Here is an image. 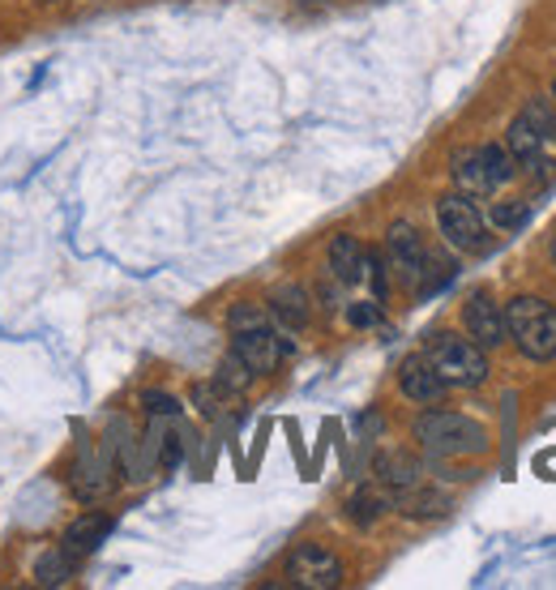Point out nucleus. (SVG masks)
I'll use <instances>...</instances> for the list:
<instances>
[{
	"instance_id": "nucleus-2",
	"label": "nucleus",
	"mask_w": 556,
	"mask_h": 590,
	"mask_svg": "<svg viewBox=\"0 0 556 590\" xmlns=\"http://www.w3.org/2000/svg\"><path fill=\"white\" fill-rule=\"evenodd\" d=\"M505 330L514 338V347L526 359L544 364L556 359V309L544 304L540 296H518L505 304Z\"/></svg>"
},
{
	"instance_id": "nucleus-22",
	"label": "nucleus",
	"mask_w": 556,
	"mask_h": 590,
	"mask_svg": "<svg viewBox=\"0 0 556 590\" xmlns=\"http://www.w3.org/2000/svg\"><path fill=\"white\" fill-rule=\"evenodd\" d=\"M253 377H257V372H253V368H248V364H244L236 352H227V355H223V364H219V377H214V381H219L223 390L244 393L248 386H253Z\"/></svg>"
},
{
	"instance_id": "nucleus-14",
	"label": "nucleus",
	"mask_w": 556,
	"mask_h": 590,
	"mask_svg": "<svg viewBox=\"0 0 556 590\" xmlns=\"http://www.w3.org/2000/svg\"><path fill=\"white\" fill-rule=\"evenodd\" d=\"M372 475H377V483H381L390 497H398V492H411L415 483H424V467H420L411 454H398V449H390V454H377Z\"/></svg>"
},
{
	"instance_id": "nucleus-27",
	"label": "nucleus",
	"mask_w": 556,
	"mask_h": 590,
	"mask_svg": "<svg viewBox=\"0 0 556 590\" xmlns=\"http://www.w3.org/2000/svg\"><path fill=\"white\" fill-rule=\"evenodd\" d=\"M449 278H454V261H437V257H429V261H424V275H420V291H424V296H433V291H441Z\"/></svg>"
},
{
	"instance_id": "nucleus-12",
	"label": "nucleus",
	"mask_w": 556,
	"mask_h": 590,
	"mask_svg": "<svg viewBox=\"0 0 556 590\" xmlns=\"http://www.w3.org/2000/svg\"><path fill=\"white\" fill-rule=\"evenodd\" d=\"M112 513H81V517H74L69 526H65V535H60V548L69 552V556H90V552H99L103 544H108V535H112Z\"/></svg>"
},
{
	"instance_id": "nucleus-13",
	"label": "nucleus",
	"mask_w": 556,
	"mask_h": 590,
	"mask_svg": "<svg viewBox=\"0 0 556 590\" xmlns=\"http://www.w3.org/2000/svg\"><path fill=\"white\" fill-rule=\"evenodd\" d=\"M266 304H270V316H275L282 330H291V334H300V330L309 325V316H313L309 291H304L300 282H278Z\"/></svg>"
},
{
	"instance_id": "nucleus-20",
	"label": "nucleus",
	"mask_w": 556,
	"mask_h": 590,
	"mask_svg": "<svg viewBox=\"0 0 556 590\" xmlns=\"http://www.w3.org/2000/svg\"><path fill=\"white\" fill-rule=\"evenodd\" d=\"M232 398H236V393L223 390L219 381H198V386H193V407H198L205 420H223V415L232 411Z\"/></svg>"
},
{
	"instance_id": "nucleus-30",
	"label": "nucleus",
	"mask_w": 556,
	"mask_h": 590,
	"mask_svg": "<svg viewBox=\"0 0 556 590\" xmlns=\"http://www.w3.org/2000/svg\"><path fill=\"white\" fill-rule=\"evenodd\" d=\"M553 266H556V240H553Z\"/></svg>"
},
{
	"instance_id": "nucleus-21",
	"label": "nucleus",
	"mask_w": 556,
	"mask_h": 590,
	"mask_svg": "<svg viewBox=\"0 0 556 590\" xmlns=\"http://www.w3.org/2000/svg\"><path fill=\"white\" fill-rule=\"evenodd\" d=\"M386 510H390V501H386L377 488H359V492L347 497V517H352L356 526H372Z\"/></svg>"
},
{
	"instance_id": "nucleus-11",
	"label": "nucleus",
	"mask_w": 556,
	"mask_h": 590,
	"mask_svg": "<svg viewBox=\"0 0 556 590\" xmlns=\"http://www.w3.org/2000/svg\"><path fill=\"white\" fill-rule=\"evenodd\" d=\"M463 325H467V338L479 343L483 352H492V347H501L505 343V313L488 300V296H471L467 304H463Z\"/></svg>"
},
{
	"instance_id": "nucleus-26",
	"label": "nucleus",
	"mask_w": 556,
	"mask_h": 590,
	"mask_svg": "<svg viewBox=\"0 0 556 590\" xmlns=\"http://www.w3.org/2000/svg\"><path fill=\"white\" fill-rule=\"evenodd\" d=\"M390 266H386V257H377V253H368L364 257V278L372 282V296H377V304L390 296V275H386Z\"/></svg>"
},
{
	"instance_id": "nucleus-24",
	"label": "nucleus",
	"mask_w": 556,
	"mask_h": 590,
	"mask_svg": "<svg viewBox=\"0 0 556 590\" xmlns=\"http://www.w3.org/2000/svg\"><path fill=\"white\" fill-rule=\"evenodd\" d=\"M483 151V158H488V171H492V180L497 185H510L518 176V158L505 151V146H479Z\"/></svg>"
},
{
	"instance_id": "nucleus-28",
	"label": "nucleus",
	"mask_w": 556,
	"mask_h": 590,
	"mask_svg": "<svg viewBox=\"0 0 556 590\" xmlns=\"http://www.w3.org/2000/svg\"><path fill=\"white\" fill-rule=\"evenodd\" d=\"M526 201H501V205H492V223L501 227V232H518L522 223H526Z\"/></svg>"
},
{
	"instance_id": "nucleus-29",
	"label": "nucleus",
	"mask_w": 556,
	"mask_h": 590,
	"mask_svg": "<svg viewBox=\"0 0 556 590\" xmlns=\"http://www.w3.org/2000/svg\"><path fill=\"white\" fill-rule=\"evenodd\" d=\"M347 321H352L356 330H372V325L381 321V309H377V300H356V304H347Z\"/></svg>"
},
{
	"instance_id": "nucleus-7",
	"label": "nucleus",
	"mask_w": 556,
	"mask_h": 590,
	"mask_svg": "<svg viewBox=\"0 0 556 590\" xmlns=\"http://www.w3.org/2000/svg\"><path fill=\"white\" fill-rule=\"evenodd\" d=\"M232 352L257 372V377H266V372H275L278 359L291 352V343L287 338H278L275 330H270V321H262V325H244V330H232Z\"/></svg>"
},
{
	"instance_id": "nucleus-8",
	"label": "nucleus",
	"mask_w": 556,
	"mask_h": 590,
	"mask_svg": "<svg viewBox=\"0 0 556 590\" xmlns=\"http://www.w3.org/2000/svg\"><path fill=\"white\" fill-rule=\"evenodd\" d=\"M424 261H429V253H424V244L415 236V227H411V223H394V227L386 232V266H390L394 282L420 287Z\"/></svg>"
},
{
	"instance_id": "nucleus-23",
	"label": "nucleus",
	"mask_w": 556,
	"mask_h": 590,
	"mask_svg": "<svg viewBox=\"0 0 556 590\" xmlns=\"http://www.w3.org/2000/svg\"><path fill=\"white\" fill-rule=\"evenodd\" d=\"M522 116L540 129V137H544V142H556V108L548 103V99H540V94H535V99H526Z\"/></svg>"
},
{
	"instance_id": "nucleus-25",
	"label": "nucleus",
	"mask_w": 556,
	"mask_h": 590,
	"mask_svg": "<svg viewBox=\"0 0 556 590\" xmlns=\"http://www.w3.org/2000/svg\"><path fill=\"white\" fill-rule=\"evenodd\" d=\"M142 407H146V415H151V420H155V415H159V420H176V415L185 411V407H180V398H176V393H167V390H146L142 393Z\"/></svg>"
},
{
	"instance_id": "nucleus-4",
	"label": "nucleus",
	"mask_w": 556,
	"mask_h": 590,
	"mask_svg": "<svg viewBox=\"0 0 556 590\" xmlns=\"http://www.w3.org/2000/svg\"><path fill=\"white\" fill-rule=\"evenodd\" d=\"M69 492L78 497L81 505H99V501H108V497L116 492V463H112L99 445L81 441L78 454H74V463H69Z\"/></svg>"
},
{
	"instance_id": "nucleus-15",
	"label": "nucleus",
	"mask_w": 556,
	"mask_h": 590,
	"mask_svg": "<svg viewBox=\"0 0 556 590\" xmlns=\"http://www.w3.org/2000/svg\"><path fill=\"white\" fill-rule=\"evenodd\" d=\"M449 176H454L458 193H467V197H483V193H492V189H497V180H492V171H488L483 151H458L454 163H449Z\"/></svg>"
},
{
	"instance_id": "nucleus-18",
	"label": "nucleus",
	"mask_w": 556,
	"mask_h": 590,
	"mask_svg": "<svg viewBox=\"0 0 556 590\" xmlns=\"http://www.w3.org/2000/svg\"><path fill=\"white\" fill-rule=\"evenodd\" d=\"M74 569H78V556H69L65 548H47L35 556V582L40 587H69L74 582Z\"/></svg>"
},
{
	"instance_id": "nucleus-16",
	"label": "nucleus",
	"mask_w": 556,
	"mask_h": 590,
	"mask_svg": "<svg viewBox=\"0 0 556 590\" xmlns=\"http://www.w3.org/2000/svg\"><path fill=\"white\" fill-rule=\"evenodd\" d=\"M330 275H334V282H359L364 278V248H359L356 236L338 232L330 240Z\"/></svg>"
},
{
	"instance_id": "nucleus-17",
	"label": "nucleus",
	"mask_w": 556,
	"mask_h": 590,
	"mask_svg": "<svg viewBox=\"0 0 556 590\" xmlns=\"http://www.w3.org/2000/svg\"><path fill=\"white\" fill-rule=\"evenodd\" d=\"M394 510L402 513V517H441V513L449 510V497H445V492H437V488L415 483L411 492H398Z\"/></svg>"
},
{
	"instance_id": "nucleus-19",
	"label": "nucleus",
	"mask_w": 556,
	"mask_h": 590,
	"mask_svg": "<svg viewBox=\"0 0 556 590\" xmlns=\"http://www.w3.org/2000/svg\"><path fill=\"white\" fill-rule=\"evenodd\" d=\"M505 151H510L518 163H531V158L544 155V137H540V129L526 116H514L510 133H505Z\"/></svg>"
},
{
	"instance_id": "nucleus-9",
	"label": "nucleus",
	"mask_w": 556,
	"mask_h": 590,
	"mask_svg": "<svg viewBox=\"0 0 556 590\" xmlns=\"http://www.w3.org/2000/svg\"><path fill=\"white\" fill-rule=\"evenodd\" d=\"M398 390L407 393L411 402H420V407H433L445 398V381H441V372L433 368V359L429 355H407L402 359V368H398Z\"/></svg>"
},
{
	"instance_id": "nucleus-32",
	"label": "nucleus",
	"mask_w": 556,
	"mask_h": 590,
	"mask_svg": "<svg viewBox=\"0 0 556 590\" xmlns=\"http://www.w3.org/2000/svg\"><path fill=\"white\" fill-rule=\"evenodd\" d=\"M553 99H556V81H553Z\"/></svg>"
},
{
	"instance_id": "nucleus-5",
	"label": "nucleus",
	"mask_w": 556,
	"mask_h": 590,
	"mask_svg": "<svg viewBox=\"0 0 556 590\" xmlns=\"http://www.w3.org/2000/svg\"><path fill=\"white\" fill-rule=\"evenodd\" d=\"M437 227L449 248L458 253H479L483 240V214L476 210V201L467 193H445L437 201Z\"/></svg>"
},
{
	"instance_id": "nucleus-1",
	"label": "nucleus",
	"mask_w": 556,
	"mask_h": 590,
	"mask_svg": "<svg viewBox=\"0 0 556 590\" xmlns=\"http://www.w3.org/2000/svg\"><path fill=\"white\" fill-rule=\"evenodd\" d=\"M411 433L420 441V449H424L429 458H441V463H445V458H471V454H483V449H488L483 424L458 415V411H424Z\"/></svg>"
},
{
	"instance_id": "nucleus-3",
	"label": "nucleus",
	"mask_w": 556,
	"mask_h": 590,
	"mask_svg": "<svg viewBox=\"0 0 556 590\" xmlns=\"http://www.w3.org/2000/svg\"><path fill=\"white\" fill-rule=\"evenodd\" d=\"M424 355L433 359V368L441 372L445 386H458V390H471L483 386L488 377V355L471 338H458V334H433Z\"/></svg>"
},
{
	"instance_id": "nucleus-10",
	"label": "nucleus",
	"mask_w": 556,
	"mask_h": 590,
	"mask_svg": "<svg viewBox=\"0 0 556 590\" xmlns=\"http://www.w3.org/2000/svg\"><path fill=\"white\" fill-rule=\"evenodd\" d=\"M108 436H112V463L120 467V475L133 479V483L151 479L155 463H151V454H146V441L129 428V420H112Z\"/></svg>"
},
{
	"instance_id": "nucleus-6",
	"label": "nucleus",
	"mask_w": 556,
	"mask_h": 590,
	"mask_svg": "<svg viewBox=\"0 0 556 590\" xmlns=\"http://www.w3.org/2000/svg\"><path fill=\"white\" fill-rule=\"evenodd\" d=\"M287 578L300 590H334L343 582V560L321 544H300L287 556Z\"/></svg>"
},
{
	"instance_id": "nucleus-31",
	"label": "nucleus",
	"mask_w": 556,
	"mask_h": 590,
	"mask_svg": "<svg viewBox=\"0 0 556 590\" xmlns=\"http://www.w3.org/2000/svg\"><path fill=\"white\" fill-rule=\"evenodd\" d=\"M43 4H60V0H43Z\"/></svg>"
}]
</instances>
